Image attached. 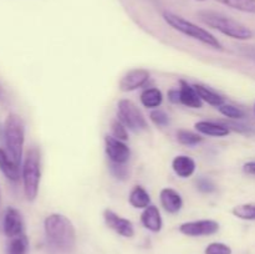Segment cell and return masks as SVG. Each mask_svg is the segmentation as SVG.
Instances as JSON below:
<instances>
[{
	"label": "cell",
	"mask_w": 255,
	"mask_h": 254,
	"mask_svg": "<svg viewBox=\"0 0 255 254\" xmlns=\"http://www.w3.org/2000/svg\"><path fill=\"white\" fill-rule=\"evenodd\" d=\"M47 244L55 254H71L76 247V229L66 216L52 213L44 221Z\"/></svg>",
	"instance_id": "6da1fadb"
},
{
	"label": "cell",
	"mask_w": 255,
	"mask_h": 254,
	"mask_svg": "<svg viewBox=\"0 0 255 254\" xmlns=\"http://www.w3.org/2000/svg\"><path fill=\"white\" fill-rule=\"evenodd\" d=\"M202 22L214 30H218L226 36L236 40H249L253 37V31L239 22L238 20L222 14V12L212 11V10H202L197 14Z\"/></svg>",
	"instance_id": "7a4b0ae2"
},
{
	"label": "cell",
	"mask_w": 255,
	"mask_h": 254,
	"mask_svg": "<svg viewBox=\"0 0 255 254\" xmlns=\"http://www.w3.org/2000/svg\"><path fill=\"white\" fill-rule=\"evenodd\" d=\"M2 137L6 153L15 163L21 166L25 143V125L19 115H7L2 127Z\"/></svg>",
	"instance_id": "3957f363"
},
{
	"label": "cell",
	"mask_w": 255,
	"mask_h": 254,
	"mask_svg": "<svg viewBox=\"0 0 255 254\" xmlns=\"http://www.w3.org/2000/svg\"><path fill=\"white\" fill-rule=\"evenodd\" d=\"M163 19L172 29L177 30L181 34L192 37V39L197 40V41L202 42L203 45L212 47V49L223 50V44L213 34H211L208 30L204 29V27L198 26L194 22L189 21V20L184 19V17L171 11H164Z\"/></svg>",
	"instance_id": "277c9868"
},
{
	"label": "cell",
	"mask_w": 255,
	"mask_h": 254,
	"mask_svg": "<svg viewBox=\"0 0 255 254\" xmlns=\"http://www.w3.org/2000/svg\"><path fill=\"white\" fill-rule=\"evenodd\" d=\"M21 178L25 197L29 202H34L39 193L41 179V157L37 147H30L27 149L21 167Z\"/></svg>",
	"instance_id": "5b68a950"
},
{
	"label": "cell",
	"mask_w": 255,
	"mask_h": 254,
	"mask_svg": "<svg viewBox=\"0 0 255 254\" xmlns=\"http://www.w3.org/2000/svg\"><path fill=\"white\" fill-rule=\"evenodd\" d=\"M117 119L133 132L144 131L148 127L144 115L131 100H120L117 104Z\"/></svg>",
	"instance_id": "8992f818"
},
{
	"label": "cell",
	"mask_w": 255,
	"mask_h": 254,
	"mask_svg": "<svg viewBox=\"0 0 255 254\" xmlns=\"http://www.w3.org/2000/svg\"><path fill=\"white\" fill-rule=\"evenodd\" d=\"M219 231V223L213 219H199L182 223L179 232L188 237H206L216 234Z\"/></svg>",
	"instance_id": "52a82bcc"
},
{
	"label": "cell",
	"mask_w": 255,
	"mask_h": 254,
	"mask_svg": "<svg viewBox=\"0 0 255 254\" xmlns=\"http://www.w3.org/2000/svg\"><path fill=\"white\" fill-rule=\"evenodd\" d=\"M105 151H106L110 162H115V163L126 164V162L131 157L129 147L124 141L117 139L112 134L105 136Z\"/></svg>",
	"instance_id": "ba28073f"
},
{
	"label": "cell",
	"mask_w": 255,
	"mask_h": 254,
	"mask_svg": "<svg viewBox=\"0 0 255 254\" xmlns=\"http://www.w3.org/2000/svg\"><path fill=\"white\" fill-rule=\"evenodd\" d=\"M104 221L106 226L114 232H116L119 236L125 238H132L134 236V227L129 219L124 218L115 213L112 209L106 208L104 211Z\"/></svg>",
	"instance_id": "9c48e42d"
},
{
	"label": "cell",
	"mask_w": 255,
	"mask_h": 254,
	"mask_svg": "<svg viewBox=\"0 0 255 254\" xmlns=\"http://www.w3.org/2000/svg\"><path fill=\"white\" fill-rule=\"evenodd\" d=\"M2 231L7 238H16L24 234V221L22 216L16 208L9 207L6 208L2 218Z\"/></svg>",
	"instance_id": "30bf717a"
},
{
	"label": "cell",
	"mask_w": 255,
	"mask_h": 254,
	"mask_svg": "<svg viewBox=\"0 0 255 254\" xmlns=\"http://www.w3.org/2000/svg\"><path fill=\"white\" fill-rule=\"evenodd\" d=\"M149 72L146 69H133L122 76L119 87L122 92H131L143 87L148 82Z\"/></svg>",
	"instance_id": "8fae6325"
},
{
	"label": "cell",
	"mask_w": 255,
	"mask_h": 254,
	"mask_svg": "<svg viewBox=\"0 0 255 254\" xmlns=\"http://www.w3.org/2000/svg\"><path fill=\"white\" fill-rule=\"evenodd\" d=\"M159 201H161L162 207L167 213L176 214L183 208V198L181 194L173 188H163L159 193Z\"/></svg>",
	"instance_id": "7c38bea8"
},
{
	"label": "cell",
	"mask_w": 255,
	"mask_h": 254,
	"mask_svg": "<svg viewBox=\"0 0 255 254\" xmlns=\"http://www.w3.org/2000/svg\"><path fill=\"white\" fill-rule=\"evenodd\" d=\"M141 223L148 231L153 233H158L162 231L163 227V221H162L161 212L153 204H149L147 208L143 209L141 214Z\"/></svg>",
	"instance_id": "4fadbf2b"
},
{
	"label": "cell",
	"mask_w": 255,
	"mask_h": 254,
	"mask_svg": "<svg viewBox=\"0 0 255 254\" xmlns=\"http://www.w3.org/2000/svg\"><path fill=\"white\" fill-rule=\"evenodd\" d=\"M179 94H181V105L191 109H202L203 101L199 97L193 85L188 84L184 80H179Z\"/></svg>",
	"instance_id": "5bb4252c"
},
{
	"label": "cell",
	"mask_w": 255,
	"mask_h": 254,
	"mask_svg": "<svg viewBox=\"0 0 255 254\" xmlns=\"http://www.w3.org/2000/svg\"><path fill=\"white\" fill-rule=\"evenodd\" d=\"M196 162L192 157L186 154L176 156L172 161V169L179 178H189L196 172Z\"/></svg>",
	"instance_id": "9a60e30c"
},
{
	"label": "cell",
	"mask_w": 255,
	"mask_h": 254,
	"mask_svg": "<svg viewBox=\"0 0 255 254\" xmlns=\"http://www.w3.org/2000/svg\"><path fill=\"white\" fill-rule=\"evenodd\" d=\"M194 128L198 131V133L211 137H226L231 132V129L223 124L213 121H198L194 124Z\"/></svg>",
	"instance_id": "2e32d148"
},
{
	"label": "cell",
	"mask_w": 255,
	"mask_h": 254,
	"mask_svg": "<svg viewBox=\"0 0 255 254\" xmlns=\"http://www.w3.org/2000/svg\"><path fill=\"white\" fill-rule=\"evenodd\" d=\"M0 171L9 181L16 182L21 174V166L15 163L4 148L0 147Z\"/></svg>",
	"instance_id": "e0dca14e"
},
{
	"label": "cell",
	"mask_w": 255,
	"mask_h": 254,
	"mask_svg": "<svg viewBox=\"0 0 255 254\" xmlns=\"http://www.w3.org/2000/svg\"><path fill=\"white\" fill-rule=\"evenodd\" d=\"M139 100H141V104L144 107L154 110L158 109L162 105V102H163V94L157 87H148V89H144L141 92Z\"/></svg>",
	"instance_id": "ac0fdd59"
},
{
	"label": "cell",
	"mask_w": 255,
	"mask_h": 254,
	"mask_svg": "<svg viewBox=\"0 0 255 254\" xmlns=\"http://www.w3.org/2000/svg\"><path fill=\"white\" fill-rule=\"evenodd\" d=\"M128 202L133 208L144 209L151 204L149 193L142 186H134L128 196Z\"/></svg>",
	"instance_id": "d6986e66"
},
{
	"label": "cell",
	"mask_w": 255,
	"mask_h": 254,
	"mask_svg": "<svg viewBox=\"0 0 255 254\" xmlns=\"http://www.w3.org/2000/svg\"><path fill=\"white\" fill-rule=\"evenodd\" d=\"M193 86L194 89H196V91L198 92L199 97H201L203 102H207L208 105H211V106L213 107H217V109H218L219 106H222V105L226 104V99H224L221 94L213 91V90L209 89V87L203 86V85H198V84L193 85Z\"/></svg>",
	"instance_id": "ffe728a7"
},
{
	"label": "cell",
	"mask_w": 255,
	"mask_h": 254,
	"mask_svg": "<svg viewBox=\"0 0 255 254\" xmlns=\"http://www.w3.org/2000/svg\"><path fill=\"white\" fill-rule=\"evenodd\" d=\"M216 1L238 11L255 14V0H216Z\"/></svg>",
	"instance_id": "44dd1931"
},
{
	"label": "cell",
	"mask_w": 255,
	"mask_h": 254,
	"mask_svg": "<svg viewBox=\"0 0 255 254\" xmlns=\"http://www.w3.org/2000/svg\"><path fill=\"white\" fill-rule=\"evenodd\" d=\"M177 141L184 146H196L203 141V137L201 136V133H196L189 129H179L177 132Z\"/></svg>",
	"instance_id": "7402d4cb"
},
{
	"label": "cell",
	"mask_w": 255,
	"mask_h": 254,
	"mask_svg": "<svg viewBox=\"0 0 255 254\" xmlns=\"http://www.w3.org/2000/svg\"><path fill=\"white\" fill-rule=\"evenodd\" d=\"M232 213L239 219L244 221H255V203H244L236 206Z\"/></svg>",
	"instance_id": "603a6c76"
},
{
	"label": "cell",
	"mask_w": 255,
	"mask_h": 254,
	"mask_svg": "<svg viewBox=\"0 0 255 254\" xmlns=\"http://www.w3.org/2000/svg\"><path fill=\"white\" fill-rule=\"evenodd\" d=\"M218 110L223 116L228 117L229 120H242L246 117V112H244V110H242L241 107L234 106V105H231V104L222 105V106L218 107Z\"/></svg>",
	"instance_id": "cb8c5ba5"
},
{
	"label": "cell",
	"mask_w": 255,
	"mask_h": 254,
	"mask_svg": "<svg viewBox=\"0 0 255 254\" xmlns=\"http://www.w3.org/2000/svg\"><path fill=\"white\" fill-rule=\"evenodd\" d=\"M29 242L25 234L12 238L9 244V254H26Z\"/></svg>",
	"instance_id": "d4e9b609"
},
{
	"label": "cell",
	"mask_w": 255,
	"mask_h": 254,
	"mask_svg": "<svg viewBox=\"0 0 255 254\" xmlns=\"http://www.w3.org/2000/svg\"><path fill=\"white\" fill-rule=\"evenodd\" d=\"M111 132L112 136L116 137L117 139H121V141L126 142L128 139V131H127V127L120 121L119 119L114 120L111 122Z\"/></svg>",
	"instance_id": "484cf974"
},
{
	"label": "cell",
	"mask_w": 255,
	"mask_h": 254,
	"mask_svg": "<svg viewBox=\"0 0 255 254\" xmlns=\"http://www.w3.org/2000/svg\"><path fill=\"white\" fill-rule=\"evenodd\" d=\"M149 119L158 127H166L169 125V116L167 115L166 111L161 109L152 110L151 114H149Z\"/></svg>",
	"instance_id": "4316f807"
},
{
	"label": "cell",
	"mask_w": 255,
	"mask_h": 254,
	"mask_svg": "<svg viewBox=\"0 0 255 254\" xmlns=\"http://www.w3.org/2000/svg\"><path fill=\"white\" fill-rule=\"evenodd\" d=\"M110 171H111L112 176L116 177L120 181H125L128 177V169H127L126 164L122 163H115V162H111L110 163Z\"/></svg>",
	"instance_id": "83f0119b"
},
{
	"label": "cell",
	"mask_w": 255,
	"mask_h": 254,
	"mask_svg": "<svg viewBox=\"0 0 255 254\" xmlns=\"http://www.w3.org/2000/svg\"><path fill=\"white\" fill-rule=\"evenodd\" d=\"M206 254H232V248L224 243H219V242H214L211 243L204 251Z\"/></svg>",
	"instance_id": "f1b7e54d"
},
{
	"label": "cell",
	"mask_w": 255,
	"mask_h": 254,
	"mask_svg": "<svg viewBox=\"0 0 255 254\" xmlns=\"http://www.w3.org/2000/svg\"><path fill=\"white\" fill-rule=\"evenodd\" d=\"M196 186L198 191H201L202 193H212L217 189L216 184L212 179L207 178V177H199L196 181Z\"/></svg>",
	"instance_id": "f546056e"
},
{
	"label": "cell",
	"mask_w": 255,
	"mask_h": 254,
	"mask_svg": "<svg viewBox=\"0 0 255 254\" xmlns=\"http://www.w3.org/2000/svg\"><path fill=\"white\" fill-rule=\"evenodd\" d=\"M168 100L172 104H181V94L179 90L172 89L168 91Z\"/></svg>",
	"instance_id": "4dcf8cb0"
},
{
	"label": "cell",
	"mask_w": 255,
	"mask_h": 254,
	"mask_svg": "<svg viewBox=\"0 0 255 254\" xmlns=\"http://www.w3.org/2000/svg\"><path fill=\"white\" fill-rule=\"evenodd\" d=\"M243 171L248 174H255V161L247 162L243 166Z\"/></svg>",
	"instance_id": "1f68e13d"
},
{
	"label": "cell",
	"mask_w": 255,
	"mask_h": 254,
	"mask_svg": "<svg viewBox=\"0 0 255 254\" xmlns=\"http://www.w3.org/2000/svg\"><path fill=\"white\" fill-rule=\"evenodd\" d=\"M2 96H4V91H2L1 86H0V99H2Z\"/></svg>",
	"instance_id": "d6a6232c"
},
{
	"label": "cell",
	"mask_w": 255,
	"mask_h": 254,
	"mask_svg": "<svg viewBox=\"0 0 255 254\" xmlns=\"http://www.w3.org/2000/svg\"><path fill=\"white\" fill-rule=\"evenodd\" d=\"M196 1H206V0H196Z\"/></svg>",
	"instance_id": "836d02e7"
},
{
	"label": "cell",
	"mask_w": 255,
	"mask_h": 254,
	"mask_svg": "<svg viewBox=\"0 0 255 254\" xmlns=\"http://www.w3.org/2000/svg\"><path fill=\"white\" fill-rule=\"evenodd\" d=\"M0 202H1V192H0Z\"/></svg>",
	"instance_id": "e575fe53"
},
{
	"label": "cell",
	"mask_w": 255,
	"mask_h": 254,
	"mask_svg": "<svg viewBox=\"0 0 255 254\" xmlns=\"http://www.w3.org/2000/svg\"><path fill=\"white\" fill-rule=\"evenodd\" d=\"M254 110H255V107H254Z\"/></svg>",
	"instance_id": "d590c367"
}]
</instances>
